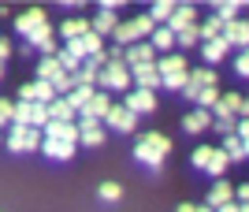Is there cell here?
<instances>
[{
    "mask_svg": "<svg viewBox=\"0 0 249 212\" xmlns=\"http://www.w3.org/2000/svg\"><path fill=\"white\" fill-rule=\"evenodd\" d=\"M167 153H171V138L160 134V130H149V134H142V138L134 141V160H138V164H145L149 171L164 168Z\"/></svg>",
    "mask_w": 249,
    "mask_h": 212,
    "instance_id": "6da1fadb",
    "label": "cell"
},
{
    "mask_svg": "<svg viewBox=\"0 0 249 212\" xmlns=\"http://www.w3.org/2000/svg\"><path fill=\"white\" fill-rule=\"evenodd\" d=\"M153 30H156V22L149 19V15H138V19H126V22L115 26L112 41H115V49H130V45H138V41H149Z\"/></svg>",
    "mask_w": 249,
    "mask_h": 212,
    "instance_id": "7a4b0ae2",
    "label": "cell"
},
{
    "mask_svg": "<svg viewBox=\"0 0 249 212\" xmlns=\"http://www.w3.org/2000/svg\"><path fill=\"white\" fill-rule=\"evenodd\" d=\"M41 141H45L41 130H34V127H15V123H11L8 141H4V145H8L15 157H22V153H34V149H41Z\"/></svg>",
    "mask_w": 249,
    "mask_h": 212,
    "instance_id": "3957f363",
    "label": "cell"
},
{
    "mask_svg": "<svg viewBox=\"0 0 249 212\" xmlns=\"http://www.w3.org/2000/svg\"><path fill=\"white\" fill-rule=\"evenodd\" d=\"M11 123H15V127L45 130V123H49V108H45V105H34V101H19L15 112H11Z\"/></svg>",
    "mask_w": 249,
    "mask_h": 212,
    "instance_id": "277c9868",
    "label": "cell"
},
{
    "mask_svg": "<svg viewBox=\"0 0 249 212\" xmlns=\"http://www.w3.org/2000/svg\"><path fill=\"white\" fill-rule=\"evenodd\" d=\"M97 82L104 86V89H119V93H130V67L126 64H104L101 71H97Z\"/></svg>",
    "mask_w": 249,
    "mask_h": 212,
    "instance_id": "5b68a950",
    "label": "cell"
},
{
    "mask_svg": "<svg viewBox=\"0 0 249 212\" xmlns=\"http://www.w3.org/2000/svg\"><path fill=\"white\" fill-rule=\"evenodd\" d=\"M19 101H34V105H45V108H49L52 101H56V89H52L49 82H41V78H34V82H22Z\"/></svg>",
    "mask_w": 249,
    "mask_h": 212,
    "instance_id": "8992f818",
    "label": "cell"
},
{
    "mask_svg": "<svg viewBox=\"0 0 249 212\" xmlns=\"http://www.w3.org/2000/svg\"><path fill=\"white\" fill-rule=\"evenodd\" d=\"M223 41H227L231 49L246 53V49H249V19H231V22H223Z\"/></svg>",
    "mask_w": 249,
    "mask_h": 212,
    "instance_id": "52a82bcc",
    "label": "cell"
},
{
    "mask_svg": "<svg viewBox=\"0 0 249 212\" xmlns=\"http://www.w3.org/2000/svg\"><path fill=\"white\" fill-rule=\"evenodd\" d=\"M156 71H160V82H164V78H186L190 67H186V56L182 53H167L156 60Z\"/></svg>",
    "mask_w": 249,
    "mask_h": 212,
    "instance_id": "ba28073f",
    "label": "cell"
},
{
    "mask_svg": "<svg viewBox=\"0 0 249 212\" xmlns=\"http://www.w3.org/2000/svg\"><path fill=\"white\" fill-rule=\"evenodd\" d=\"M104 127L115 130V134H130V130L138 127V116H134V112H126L123 105H112V112L104 116Z\"/></svg>",
    "mask_w": 249,
    "mask_h": 212,
    "instance_id": "9c48e42d",
    "label": "cell"
},
{
    "mask_svg": "<svg viewBox=\"0 0 249 212\" xmlns=\"http://www.w3.org/2000/svg\"><path fill=\"white\" fill-rule=\"evenodd\" d=\"M130 82H134V89H160V71H156V60L153 64H142V67H130Z\"/></svg>",
    "mask_w": 249,
    "mask_h": 212,
    "instance_id": "30bf717a",
    "label": "cell"
},
{
    "mask_svg": "<svg viewBox=\"0 0 249 212\" xmlns=\"http://www.w3.org/2000/svg\"><path fill=\"white\" fill-rule=\"evenodd\" d=\"M126 112H134V116H145V112H156V93H149V89H130L123 101Z\"/></svg>",
    "mask_w": 249,
    "mask_h": 212,
    "instance_id": "8fae6325",
    "label": "cell"
},
{
    "mask_svg": "<svg viewBox=\"0 0 249 212\" xmlns=\"http://www.w3.org/2000/svg\"><path fill=\"white\" fill-rule=\"evenodd\" d=\"M242 105H246V97H242V93H219V105L212 108V119H238Z\"/></svg>",
    "mask_w": 249,
    "mask_h": 212,
    "instance_id": "7c38bea8",
    "label": "cell"
},
{
    "mask_svg": "<svg viewBox=\"0 0 249 212\" xmlns=\"http://www.w3.org/2000/svg\"><path fill=\"white\" fill-rule=\"evenodd\" d=\"M104 138H108V134H104V127L97 123V119H82V123H78V145L101 149V145H104Z\"/></svg>",
    "mask_w": 249,
    "mask_h": 212,
    "instance_id": "4fadbf2b",
    "label": "cell"
},
{
    "mask_svg": "<svg viewBox=\"0 0 249 212\" xmlns=\"http://www.w3.org/2000/svg\"><path fill=\"white\" fill-rule=\"evenodd\" d=\"M41 134H45V138H56V141H74V145H78V123H60V119H49Z\"/></svg>",
    "mask_w": 249,
    "mask_h": 212,
    "instance_id": "5bb4252c",
    "label": "cell"
},
{
    "mask_svg": "<svg viewBox=\"0 0 249 212\" xmlns=\"http://www.w3.org/2000/svg\"><path fill=\"white\" fill-rule=\"evenodd\" d=\"M186 26H197V8L194 4H175V15L167 22V30L178 34V30H186Z\"/></svg>",
    "mask_w": 249,
    "mask_h": 212,
    "instance_id": "9a60e30c",
    "label": "cell"
},
{
    "mask_svg": "<svg viewBox=\"0 0 249 212\" xmlns=\"http://www.w3.org/2000/svg\"><path fill=\"white\" fill-rule=\"evenodd\" d=\"M74 149H78L74 141H56V138H45V141H41V153H45L49 160H60V164L74 157Z\"/></svg>",
    "mask_w": 249,
    "mask_h": 212,
    "instance_id": "2e32d148",
    "label": "cell"
},
{
    "mask_svg": "<svg viewBox=\"0 0 249 212\" xmlns=\"http://www.w3.org/2000/svg\"><path fill=\"white\" fill-rule=\"evenodd\" d=\"M123 64L126 67L153 64V45H149V41H138V45H130V49H123Z\"/></svg>",
    "mask_w": 249,
    "mask_h": 212,
    "instance_id": "e0dca14e",
    "label": "cell"
},
{
    "mask_svg": "<svg viewBox=\"0 0 249 212\" xmlns=\"http://www.w3.org/2000/svg\"><path fill=\"white\" fill-rule=\"evenodd\" d=\"M212 127V112H205V108H194V112H186L182 116V130L186 134H201V130Z\"/></svg>",
    "mask_w": 249,
    "mask_h": 212,
    "instance_id": "ac0fdd59",
    "label": "cell"
},
{
    "mask_svg": "<svg viewBox=\"0 0 249 212\" xmlns=\"http://www.w3.org/2000/svg\"><path fill=\"white\" fill-rule=\"evenodd\" d=\"M37 26H45V11L41 8H30V11H22L19 19H15V30H19L22 37H30Z\"/></svg>",
    "mask_w": 249,
    "mask_h": 212,
    "instance_id": "d6986e66",
    "label": "cell"
},
{
    "mask_svg": "<svg viewBox=\"0 0 249 212\" xmlns=\"http://www.w3.org/2000/svg\"><path fill=\"white\" fill-rule=\"evenodd\" d=\"M112 112V97L108 93H93V101L86 105V112H82V119H97V123H104V116Z\"/></svg>",
    "mask_w": 249,
    "mask_h": 212,
    "instance_id": "ffe728a7",
    "label": "cell"
},
{
    "mask_svg": "<svg viewBox=\"0 0 249 212\" xmlns=\"http://www.w3.org/2000/svg\"><path fill=\"white\" fill-rule=\"evenodd\" d=\"M86 34H89V19H78V15H74V19L60 22V37L63 41H78V37H86Z\"/></svg>",
    "mask_w": 249,
    "mask_h": 212,
    "instance_id": "44dd1931",
    "label": "cell"
},
{
    "mask_svg": "<svg viewBox=\"0 0 249 212\" xmlns=\"http://www.w3.org/2000/svg\"><path fill=\"white\" fill-rule=\"evenodd\" d=\"M231 53V45L223 41V37H216V41H205L201 45V56H205V67H216L219 60H223V56Z\"/></svg>",
    "mask_w": 249,
    "mask_h": 212,
    "instance_id": "7402d4cb",
    "label": "cell"
},
{
    "mask_svg": "<svg viewBox=\"0 0 249 212\" xmlns=\"http://www.w3.org/2000/svg\"><path fill=\"white\" fill-rule=\"evenodd\" d=\"M234 201V186H231L227 179H216V186L208 190V209H219V205Z\"/></svg>",
    "mask_w": 249,
    "mask_h": 212,
    "instance_id": "603a6c76",
    "label": "cell"
},
{
    "mask_svg": "<svg viewBox=\"0 0 249 212\" xmlns=\"http://www.w3.org/2000/svg\"><path fill=\"white\" fill-rule=\"evenodd\" d=\"M149 45H153V53H175V34L167 30V26H156L153 37H149Z\"/></svg>",
    "mask_w": 249,
    "mask_h": 212,
    "instance_id": "cb8c5ba5",
    "label": "cell"
},
{
    "mask_svg": "<svg viewBox=\"0 0 249 212\" xmlns=\"http://www.w3.org/2000/svg\"><path fill=\"white\" fill-rule=\"evenodd\" d=\"M197 34H201V45H205V41H216V37H223V19L212 11L205 22H197Z\"/></svg>",
    "mask_w": 249,
    "mask_h": 212,
    "instance_id": "d4e9b609",
    "label": "cell"
},
{
    "mask_svg": "<svg viewBox=\"0 0 249 212\" xmlns=\"http://www.w3.org/2000/svg\"><path fill=\"white\" fill-rule=\"evenodd\" d=\"M115 26H119L115 11H97V19L89 22V30H93L97 37H108V34H115Z\"/></svg>",
    "mask_w": 249,
    "mask_h": 212,
    "instance_id": "484cf974",
    "label": "cell"
},
{
    "mask_svg": "<svg viewBox=\"0 0 249 212\" xmlns=\"http://www.w3.org/2000/svg\"><path fill=\"white\" fill-rule=\"evenodd\" d=\"M89 101H93V86H74L71 93H67V105H71L78 116L86 112V105H89Z\"/></svg>",
    "mask_w": 249,
    "mask_h": 212,
    "instance_id": "4316f807",
    "label": "cell"
},
{
    "mask_svg": "<svg viewBox=\"0 0 249 212\" xmlns=\"http://www.w3.org/2000/svg\"><path fill=\"white\" fill-rule=\"evenodd\" d=\"M74 116H78V112L67 105V97H56V101L49 105V119H60V123H74Z\"/></svg>",
    "mask_w": 249,
    "mask_h": 212,
    "instance_id": "83f0119b",
    "label": "cell"
},
{
    "mask_svg": "<svg viewBox=\"0 0 249 212\" xmlns=\"http://www.w3.org/2000/svg\"><path fill=\"white\" fill-rule=\"evenodd\" d=\"M219 149H223V157H227L231 164H238V160H246V145H242V138H238V134H227Z\"/></svg>",
    "mask_w": 249,
    "mask_h": 212,
    "instance_id": "f1b7e54d",
    "label": "cell"
},
{
    "mask_svg": "<svg viewBox=\"0 0 249 212\" xmlns=\"http://www.w3.org/2000/svg\"><path fill=\"white\" fill-rule=\"evenodd\" d=\"M171 15H175V4H171V0H160V4H153V8H149V19H153L156 26H167V22H171Z\"/></svg>",
    "mask_w": 249,
    "mask_h": 212,
    "instance_id": "f546056e",
    "label": "cell"
},
{
    "mask_svg": "<svg viewBox=\"0 0 249 212\" xmlns=\"http://www.w3.org/2000/svg\"><path fill=\"white\" fill-rule=\"evenodd\" d=\"M227 168H231V160L223 157V149H212V160H208V175H216V179H223L227 175Z\"/></svg>",
    "mask_w": 249,
    "mask_h": 212,
    "instance_id": "4dcf8cb0",
    "label": "cell"
},
{
    "mask_svg": "<svg viewBox=\"0 0 249 212\" xmlns=\"http://www.w3.org/2000/svg\"><path fill=\"white\" fill-rule=\"evenodd\" d=\"M197 45H201L197 26H186V30H178V34H175V49H197Z\"/></svg>",
    "mask_w": 249,
    "mask_h": 212,
    "instance_id": "1f68e13d",
    "label": "cell"
},
{
    "mask_svg": "<svg viewBox=\"0 0 249 212\" xmlns=\"http://www.w3.org/2000/svg\"><path fill=\"white\" fill-rule=\"evenodd\" d=\"M190 82L197 86V89H208V86H216L219 78H216V71H212V67H197V71H190Z\"/></svg>",
    "mask_w": 249,
    "mask_h": 212,
    "instance_id": "d6a6232c",
    "label": "cell"
},
{
    "mask_svg": "<svg viewBox=\"0 0 249 212\" xmlns=\"http://www.w3.org/2000/svg\"><path fill=\"white\" fill-rule=\"evenodd\" d=\"M194 105H197V108H205V112H212V108L219 105V86H208V89H201Z\"/></svg>",
    "mask_w": 249,
    "mask_h": 212,
    "instance_id": "836d02e7",
    "label": "cell"
},
{
    "mask_svg": "<svg viewBox=\"0 0 249 212\" xmlns=\"http://www.w3.org/2000/svg\"><path fill=\"white\" fill-rule=\"evenodd\" d=\"M56 60H60V67H63L67 74H78V71H82V60H78L74 53H67V49H60V53H56Z\"/></svg>",
    "mask_w": 249,
    "mask_h": 212,
    "instance_id": "e575fe53",
    "label": "cell"
},
{
    "mask_svg": "<svg viewBox=\"0 0 249 212\" xmlns=\"http://www.w3.org/2000/svg\"><path fill=\"white\" fill-rule=\"evenodd\" d=\"M212 149H216V145H197V149H194V157H190V164H194L197 171H205L208 160H212Z\"/></svg>",
    "mask_w": 249,
    "mask_h": 212,
    "instance_id": "d590c367",
    "label": "cell"
},
{
    "mask_svg": "<svg viewBox=\"0 0 249 212\" xmlns=\"http://www.w3.org/2000/svg\"><path fill=\"white\" fill-rule=\"evenodd\" d=\"M238 11H242V4H238V0H223V4H216V15H219L223 22L238 19Z\"/></svg>",
    "mask_w": 249,
    "mask_h": 212,
    "instance_id": "8d00e7d4",
    "label": "cell"
},
{
    "mask_svg": "<svg viewBox=\"0 0 249 212\" xmlns=\"http://www.w3.org/2000/svg\"><path fill=\"white\" fill-rule=\"evenodd\" d=\"M97 197H101V201H119V197H123V186H119V182H101Z\"/></svg>",
    "mask_w": 249,
    "mask_h": 212,
    "instance_id": "74e56055",
    "label": "cell"
},
{
    "mask_svg": "<svg viewBox=\"0 0 249 212\" xmlns=\"http://www.w3.org/2000/svg\"><path fill=\"white\" fill-rule=\"evenodd\" d=\"M234 74H238V78H249V49L234 56Z\"/></svg>",
    "mask_w": 249,
    "mask_h": 212,
    "instance_id": "f35d334b",
    "label": "cell"
},
{
    "mask_svg": "<svg viewBox=\"0 0 249 212\" xmlns=\"http://www.w3.org/2000/svg\"><path fill=\"white\" fill-rule=\"evenodd\" d=\"M234 123H238V119H212V127H216V134H219V138L234 134Z\"/></svg>",
    "mask_w": 249,
    "mask_h": 212,
    "instance_id": "ab89813d",
    "label": "cell"
},
{
    "mask_svg": "<svg viewBox=\"0 0 249 212\" xmlns=\"http://www.w3.org/2000/svg\"><path fill=\"white\" fill-rule=\"evenodd\" d=\"M11 112H15V105L0 97V127H11Z\"/></svg>",
    "mask_w": 249,
    "mask_h": 212,
    "instance_id": "60d3db41",
    "label": "cell"
},
{
    "mask_svg": "<svg viewBox=\"0 0 249 212\" xmlns=\"http://www.w3.org/2000/svg\"><path fill=\"white\" fill-rule=\"evenodd\" d=\"M234 134H238L242 141H249V116H238V123H234Z\"/></svg>",
    "mask_w": 249,
    "mask_h": 212,
    "instance_id": "b9f144b4",
    "label": "cell"
},
{
    "mask_svg": "<svg viewBox=\"0 0 249 212\" xmlns=\"http://www.w3.org/2000/svg\"><path fill=\"white\" fill-rule=\"evenodd\" d=\"M197 93H201V89H197L194 82H186V86H182V97H186V101H197Z\"/></svg>",
    "mask_w": 249,
    "mask_h": 212,
    "instance_id": "7bdbcfd3",
    "label": "cell"
},
{
    "mask_svg": "<svg viewBox=\"0 0 249 212\" xmlns=\"http://www.w3.org/2000/svg\"><path fill=\"white\" fill-rule=\"evenodd\" d=\"M234 201H249V182H242L238 190H234Z\"/></svg>",
    "mask_w": 249,
    "mask_h": 212,
    "instance_id": "ee69618b",
    "label": "cell"
},
{
    "mask_svg": "<svg viewBox=\"0 0 249 212\" xmlns=\"http://www.w3.org/2000/svg\"><path fill=\"white\" fill-rule=\"evenodd\" d=\"M8 53H11V45H8V37H0V64L8 60Z\"/></svg>",
    "mask_w": 249,
    "mask_h": 212,
    "instance_id": "f6af8a7d",
    "label": "cell"
},
{
    "mask_svg": "<svg viewBox=\"0 0 249 212\" xmlns=\"http://www.w3.org/2000/svg\"><path fill=\"white\" fill-rule=\"evenodd\" d=\"M216 212H238V201H227V205H219Z\"/></svg>",
    "mask_w": 249,
    "mask_h": 212,
    "instance_id": "bcb514c9",
    "label": "cell"
},
{
    "mask_svg": "<svg viewBox=\"0 0 249 212\" xmlns=\"http://www.w3.org/2000/svg\"><path fill=\"white\" fill-rule=\"evenodd\" d=\"M194 212H216V209H208V205H194Z\"/></svg>",
    "mask_w": 249,
    "mask_h": 212,
    "instance_id": "7dc6e473",
    "label": "cell"
},
{
    "mask_svg": "<svg viewBox=\"0 0 249 212\" xmlns=\"http://www.w3.org/2000/svg\"><path fill=\"white\" fill-rule=\"evenodd\" d=\"M175 212H194V205H178V209Z\"/></svg>",
    "mask_w": 249,
    "mask_h": 212,
    "instance_id": "c3c4849f",
    "label": "cell"
},
{
    "mask_svg": "<svg viewBox=\"0 0 249 212\" xmlns=\"http://www.w3.org/2000/svg\"><path fill=\"white\" fill-rule=\"evenodd\" d=\"M238 212H249V201H238Z\"/></svg>",
    "mask_w": 249,
    "mask_h": 212,
    "instance_id": "681fc988",
    "label": "cell"
},
{
    "mask_svg": "<svg viewBox=\"0 0 249 212\" xmlns=\"http://www.w3.org/2000/svg\"><path fill=\"white\" fill-rule=\"evenodd\" d=\"M242 116H249V101H246V105H242Z\"/></svg>",
    "mask_w": 249,
    "mask_h": 212,
    "instance_id": "f907efd6",
    "label": "cell"
},
{
    "mask_svg": "<svg viewBox=\"0 0 249 212\" xmlns=\"http://www.w3.org/2000/svg\"><path fill=\"white\" fill-rule=\"evenodd\" d=\"M242 145H246V157H249V141H242Z\"/></svg>",
    "mask_w": 249,
    "mask_h": 212,
    "instance_id": "816d5d0a",
    "label": "cell"
},
{
    "mask_svg": "<svg viewBox=\"0 0 249 212\" xmlns=\"http://www.w3.org/2000/svg\"><path fill=\"white\" fill-rule=\"evenodd\" d=\"M0 78H4V64H0Z\"/></svg>",
    "mask_w": 249,
    "mask_h": 212,
    "instance_id": "f5cc1de1",
    "label": "cell"
},
{
    "mask_svg": "<svg viewBox=\"0 0 249 212\" xmlns=\"http://www.w3.org/2000/svg\"><path fill=\"white\" fill-rule=\"evenodd\" d=\"M0 141H4V138H0Z\"/></svg>",
    "mask_w": 249,
    "mask_h": 212,
    "instance_id": "db71d44e",
    "label": "cell"
}]
</instances>
